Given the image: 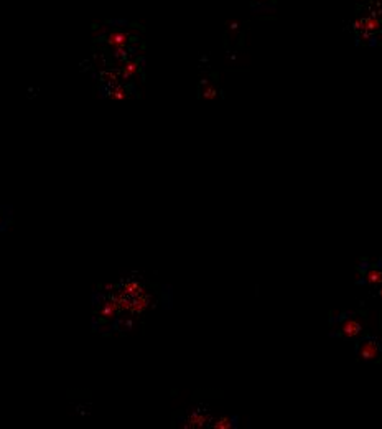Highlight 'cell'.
I'll use <instances>...</instances> for the list:
<instances>
[{
    "label": "cell",
    "mask_w": 382,
    "mask_h": 429,
    "mask_svg": "<svg viewBox=\"0 0 382 429\" xmlns=\"http://www.w3.org/2000/svg\"><path fill=\"white\" fill-rule=\"evenodd\" d=\"M361 324L359 320L356 319H348L346 322L343 324V335L346 338H354L361 333Z\"/></svg>",
    "instance_id": "obj_2"
},
{
    "label": "cell",
    "mask_w": 382,
    "mask_h": 429,
    "mask_svg": "<svg viewBox=\"0 0 382 429\" xmlns=\"http://www.w3.org/2000/svg\"><path fill=\"white\" fill-rule=\"evenodd\" d=\"M369 281L372 282V284H376V282H381L382 281V274H381V272L372 271L371 274H369Z\"/></svg>",
    "instance_id": "obj_4"
},
{
    "label": "cell",
    "mask_w": 382,
    "mask_h": 429,
    "mask_svg": "<svg viewBox=\"0 0 382 429\" xmlns=\"http://www.w3.org/2000/svg\"><path fill=\"white\" fill-rule=\"evenodd\" d=\"M379 294H381V297H382V289H381V292H379Z\"/></svg>",
    "instance_id": "obj_5"
},
{
    "label": "cell",
    "mask_w": 382,
    "mask_h": 429,
    "mask_svg": "<svg viewBox=\"0 0 382 429\" xmlns=\"http://www.w3.org/2000/svg\"><path fill=\"white\" fill-rule=\"evenodd\" d=\"M357 355L362 360H376L381 355V343L374 338H366L357 345Z\"/></svg>",
    "instance_id": "obj_1"
},
{
    "label": "cell",
    "mask_w": 382,
    "mask_h": 429,
    "mask_svg": "<svg viewBox=\"0 0 382 429\" xmlns=\"http://www.w3.org/2000/svg\"><path fill=\"white\" fill-rule=\"evenodd\" d=\"M252 3L257 10H264V8H267V5H275V0H252Z\"/></svg>",
    "instance_id": "obj_3"
}]
</instances>
